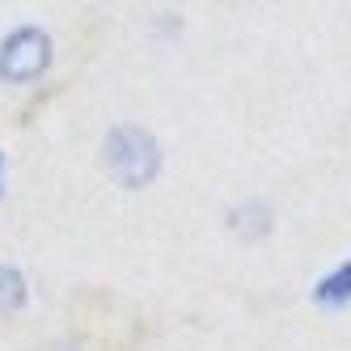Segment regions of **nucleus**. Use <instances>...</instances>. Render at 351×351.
Returning <instances> with one entry per match:
<instances>
[{"instance_id":"3","label":"nucleus","mask_w":351,"mask_h":351,"mask_svg":"<svg viewBox=\"0 0 351 351\" xmlns=\"http://www.w3.org/2000/svg\"><path fill=\"white\" fill-rule=\"evenodd\" d=\"M313 296H317V305H326V309H335V305H343V300H351V263L335 267V271L313 288Z\"/></svg>"},{"instance_id":"2","label":"nucleus","mask_w":351,"mask_h":351,"mask_svg":"<svg viewBox=\"0 0 351 351\" xmlns=\"http://www.w3.org/2000/svg\"><path fill=\"white\" fill-rule=\"evenodd\" d=\"M47 64H51V38H47V30L21 26L0 43V77L13 85L38 81L47 72Z\"/></svg>"},{"instance_id":"5","label":"nucleus","mask_w":351,"mask_h":351,"mask_svg":"<svg viewBox=\"0 0 351 351\" xmlns=\"http://www.w3.org/2000/svg\"><path fill=\"white\" fill-rule=\"evenodd\" d=\"M233 229L245 233V237H263V233L271 229V212H267L263 204H250V208H241V212L233 216Z\"/></svg>"},{"instance_id":"1","label":"nucleus","mask_w":351,"mask_h":351,"mask_svg":"<svg viewBox=\"0 0 351 351\" xmlns=\"http://www.w3.org/2000/svg\"><path fill=\"white\" fill-rule=\"evenodd\" d=\"M106 169L119 186H148L161 169V148L144 128H114L106 136Z\"/></svg>"},{"instance_id":"6","label":"nucleus","mask_w":351,"mask_h":351,"mask_svg":"<svg viewBox=\"0 0 351 351\" xmlns=\"http://www.w3.org/2000/svg\"><path fill=\"white\" fill-rule=\"evenodd\" d=\"M0 173H5V161H0Z\"/></svg>"},{"instance_id":"4","label":"nucleus","mask_w":351,"mask_h":351,"mask_svg":"<svg viewBox=\"0 0 351 351\" xmlns=\"http://www.w3.org/2000/svg\"><path fill=\"white\" fill-rule=\"evenodd\" d=\"M26 305V280L17 267H0V313H17Z\"/></svg>"}]
</instances>
